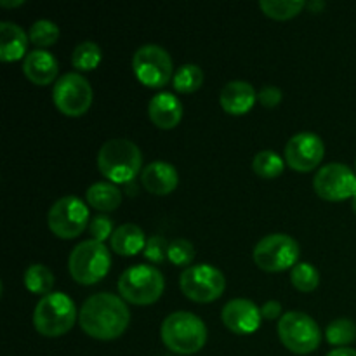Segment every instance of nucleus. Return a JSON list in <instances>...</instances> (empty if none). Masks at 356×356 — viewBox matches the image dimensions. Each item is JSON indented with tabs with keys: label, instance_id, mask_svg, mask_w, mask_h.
<instances>
[{
	"label": "nucleus",
	"instance_id": "nucleus-40",
	"mask_svg": "<svg viewBox=\"0 0 356 356\" xmlns=\"http://www.w3.org/2000/svg\"><path fill=\"white\" fill-rule=\"evenodd\" d=\"M355 167H356V165H355Z\"/></svg>",
	"mask_w": 356,
	"mask_h": 356
},
{
	"label": "nucleus",
	"instance_id": "nucleus-31",
	"mask_svg": "<svg viewBox=\"0 0 356 356\" xmlns=\"http://www.w3.org/2000/svg\"><path fill=\"white\" fill-rule=\"evenodd\" d=\"M195 259L193 243L184 238H176L169 243V261L176 266H188Z\"/></svg>",
	"mask_w": 356,
	"mask_h": 356
},
{
	"label": "nucleus",
	"instance_id": "nucleus-39",
	"mask_svg": "<svg viewBox=\"0 0 356 356\" xmlns=\"http://www.w3.org/2000/svg\"><path fill=\"white\" fill-rule=\"evenodd\" d=\"M351 205H353V211H355V214H356V195L353 197V202H351Z\"/></svg>",
	"mask_w": 356,
	"mask_h": 356
},
{
	"label": "nucleus",
	"instance_id": "nucleus-19",
	"mask_svg": "<svg viewBox=\"0 0 356 356\" xmlns=\"http://www.w3.org/2000/svg\"><path fill=\"white\" fill-rule=\"evenodd\" d=\"M149 120L160 129H174L183 118V104L174 94L160 92L148 104Z\"/></svg>",
	"mask_w": 356,
	"mask_h": 356
},
{
	"label": "nucleus",
	"instance_id": "nucleus-29",
	"mask_svg": "<svg viewBox=\"0 0 356 356\" xmlns=\"http://www.w3.org/2000/svg\"><path fill=\"white\" fill-rule=\"evenodd\" d=\"M291 282L298 291L312 292L318 287L320 273L313 264L298 263L291 271Z\"/></svg>",
	"mask_w": 356,
	"mask_h": 356
},
{
	"label": "nucleus",
	"instance_id": "nucleus-17",
	"mask_svg": "<svg viewBox=\"0 0 356 356\" xmlns=\"http://www.w3.org/2000/svg\"><path fill=\"white\" fill-rule=\"evenodd\" d=\"M257 101V92L245 80H232L222 87L219 94V103L222 110L229 115H243L254 106Z\"/></svg>",
	"mask_w": 356,
	"mask_h": 356
},
{
	"label": "nucleus",
	"instance_id": "nucleus-18",
	"mask_svg": "<svg viewBox=\"0 0 356 356\" xmlns=\"http://www.w3.org/2000/svg\"><path fill=\"white\" fill-rule=\"evenodd\" d=\"M23 73L35 86H47L58 75V61L49 51L35 49L24 56Z\"/></svg>",
	"mask_w": 356,
	"mask_h": 356
},
{
	"label": "nucleus",
	"instance_id": "nucleus-11",
	"mask_svg": "<svg viewBox=\"0 0 356 356\" xmlns=\"http://www.w3.org/2000/svg\"><path fill=\"white\" fill-rule=\"evenodd\" d=\"M179 287L191 301L211 302L225 292L226 278L222 271L211 264H197L181 273Z\"/></svg>",
	"mask_w": 356,
	"mask_h": 356
},
{
	"label": "nucleus",
	"instance_id": "nucleus-20",
	"mask_svg": "<svg viewBox=\"0 0 356 356\" xmlns=\"http://www.w3.org/2000/svg\"><path fill=\"white\" fill-rule=\"evenodd\" d=\"M28 47V35L19 24L13 21L0 23V59L6 63L24 59Z\"/></svg>",
	"mask_w": 356,
	"mask_h": 356
},
{
	"label": "nucleus",
	"instance_id": "nucleus-3",
	"mask_svg": "<svg viewBox=\"0 0 356 356\" xmlns=\"http://www.w3.org/2000/svg\"><path fill=\"white\" fill-rule=\"evenodd\" d=\"M141 165V149L131 139H108L97 153V167H99L101 174L113 183L132 181L138 176Z\"/></svg>",
	"mask_w": 356,
	"mask_h": 356
},
{
	"label": "nucleus",
	"instance_id": "nucleus-15",
	"mask_svg": "<svg viewBox=\"0 0 356 356\" xmlns=\"http://www.w3.org/2000/svg\"><path fill=\"white\" fill-rule=\"evenodd\" d=\"M261 308H257L256 302L250 299H232L226 302L225 308L221 312V320L232 332L245 336V334H252L259 329L261 325Z\"/></svg>",
	"mask_w": 356,
	"mask_h": 356
},
{
	"label": "nucleus",
	"instance_id": "nucleus-37",
	"mask_svg": "<svg viewBox=\"0 0 356 356\" xmlns=\"http://www.w3.org/2000/svg\"><path fill=\"white\" fill-rule=\"evenodd\" d=\"M24 0H0V6L2 7H17V6H23Z\"/></svg>",
	"mask_w": 356,
	"mask_h": 356
},
{
	"label": "nucleus",
	"instance_id": "nucleus-23",
	"mask_svg": "<svg viewBox=\"0 0 356 356\" xmlns=\"http://www.w3.org/2000/svg\"><path fill=\"white\" fill-rule=\"evenodd\" d=\"M24 287L33 294H40L42 298L51 294L54 287V275L45 264H31L24 271Z\"/></svg>",
	"mask_w": 356,
	"mask_h": 356
},
{
	"label": "nucleus",
	"instance_id": "nucleus-38",
	"mask_svg": "<svg viewBox=\"0 0 356 356\" xmlns=\"http://www.w3.org/2000/svg\"><path fill=\"white\" fill-rule=\"evenodd\" d=\"M309 7H312V9H322V7H325V3L323 2H316V3H309Z\"/></svg>",
	"mask_w": 356,
	"mask_h": 356
},
{
	"label": "nucleus",
	"instance_id": "nucleus-25",
	"mask_svg": "<svg viewBox=\"0 0 356 356\" xmlns=\"http://www.w3.org/2000/svg\"><path fill=\"white\" fill-rule=\"evenodd\" d=\"M252 169L264 179H273L284 172V160L273 149H263L252 160Z\"/></svg>",
	"mask_w": 356,
	"mask_h": 356
},
{
	"label": "nucleus",
	"instance_id": "nucleus-14",
	"mask_svg": "<svg viewBox=\"0 0 356 356\" xmlns=\"http://www.w3.org/2000/svg\"><path fill=\"white\" fill-rule=\"evenodd\" d=\"M325 153L322 138L315 132H299L292 136L285 146V160L299 172H309L320 165Z\"/></svg>",
	"mask_w": 356,
	"mask_h": 356
},
{
	"label": "nucleus",
	"instance_id": "nucleus-2",
	"mask_svg": "<svg viewBox=\"0 0 356 356\" xmlns=\"http://www.w3.org/2000/svg\"><path fill=\"white\" fill-rule=\"evenodd\" d=\"M160 336L172 353L195 355L207 343V327L195 313L176 312L163 320Z\"/></svg>",
	"mask_w": 356,
	"mask_h": 356
},
{
	"label": "nucleus",
	"instance_id": "nucleus-27",
	"mask_svg": "<svg viewBox=\"0 0 356 356\" xmlns=\"http://www.w3.org/2000/svg\"><path fill=\"white\" fill-rule=\"evenodd\" d=\"M261 10L273 19H291L306 7L302 0H261Z\"/></svg>",
	"mask_w": 356,
	"mask_h": 356
},
{
	"label": "nucleus",
	"instance_id": "nucleus-34",
	"mask_svg": "<svg viewBox=\"0 0 356 356\" xmlns=\"http://www.w3.org/2000/svg\"><path fill=\"white\" fill-rule=\"evenodd\" d=\"M257 101L266 108H275L282 101V90L275 86H264L257 92Z\"/></svg>",
	"mask_w": 356,
	"mask_h": 356
},
{
	"label": "nucleus",
	"instance_id": "nucleus-36",
	"mask_svg": "<svg viewBox=\"0 0 356 356\" xmlns=\"http://www.w3.org/2000/svg\"><path fill=\"white\" fill-rule=\"evenodd\" d=\"M327 356H356V350L353 348H336V350L329 351Z\"/></svg>",
	"mask_w": 356,
	"mask_h": 356
},
{
	"label": "nucleus",
	"instance_id": "nucleus-22",
	"mask_svg": "<svg viewBox=\"0 0 356 356\" xmlns=\"http://www.w3.org/2000/svg\"><path fill=\"white\" fill-rule=\"evenodd\" d=\"M87 204L101 212H111L122 204V191L113 183H94L86 193Z\"/></svg>",
	"mask_w": 356,
	"mask_h": 356
},
{
	"label": "nucleus",
	"instance_id": "nucleus-8",
	"mask_svg": "<svg viewBox=\"0 0 356 356\" xmlns=\"http://www.w3.org/2000/svg\"><path fill=\"white\" fill-rule=\"evenodd\" d=\"M299 243L285 233H273L254 247V261L264 271H284L294 268L299 259Z\"/></svg>",
	"mask_w": 356,
	"mask_h": 356
},
{
	"label": "nucleus",
	"instance_id": "nucleus-5",
	"mask_svg": "<svg viewBox=\"0 0 356 356\" xmlns=\"http://www.w3.org/2000/svg\"><path fill=\"white\" fill-rule=\"evenodd\" d=\"M111 266L110 250L96 240H83L68 257L70 275L82 285H92L106 277Z\"/></svg>",
	"mask_w": 356,
	"mask_h": 356
},
{
	"label": "nucleus",
	"instance_id": "nucleus-7",
	"mask_svg": "<svg viewBox=\"0 0 356 356\" xmlns=\"http://www.w3.org/2000/svg\"><path fill=\"white\" fill-rule=\"evenodd\" d=\"M278 337L296 355L313 353L320 346L322 332L315 320L302 312H289L278 322Z\"/></svg>",
	"mask_w": 356,
	"mask_h": 356
},
{
	"label": "nucleus",
	"instance_id": "nucleus-26",
	"mask_svg": "<svg viewBox=\"0 0 356 356\" xmlns=\"http://www.w3.org/2000/svg\"><path fill=\"white\" fill-rule=\"evenodd\" d=\"M101 47L92 40L80 42L72 54V65L76 70H83V72H90L96 68L101 63Z\"/></svg>",
	"mask_w": 356,
	"mask_h": 356
},
{
	"label": "nucleus",
	"instance_id": "nucleus-4",
	"mask_svg": "<svg viewBox=\"0 0 356 356\" xmlns=\"http://www.w3.org/2000/svg\"><path fill=\"white\" fill-rule=\"evenodd\" d=\"M76 320L75 302L63 292H51L37 302L33 325L45 337L65 336Z\"/></svg>",
	"mask_w": 356,
	"mask_h": 356
},
{
	"label": "nucleus",
	"instance_id": "nucleus-16",
	"mask_svg": "<svg viewBox=\"0 0 356 356\" xmlns=\"http://www.w3.org/2000/svg\"><path fill=\"white\" fill-rule=\"evenodd\" d=\"M141 183L149 193L163 197L176 190L177 183H179V174L172 163L159 160V162L148 163L143 169Z\"/></svg>",
	"mask_w": 356,
	"mask_h": 356
},
{
	"label": "nucleus",
	"instance_id": "nucleus-9",
	"mask_svg": "<svg viewBox=\"0 0 356 356\" xmlns=\"http://www.w3.org/2000/svg\"><path fill=\"white\" fill-rule=\"evenodd\" d=\"M47 222L51 232L59 238H75L89 222V209L75 195H66L49 209Z\"/></svg>",
	"mask_w": 356,
	"mask_h": 356
},
{
	"label": "nucleus",
	"instance_id": "nucleus-33",
	"mask_svg": "<svg viewBox=\"0 0 356 356\" xmlns=\"http://www.w3.org/2000/svg\"><path fill=\"white\" fill-rule=\"evenodd\" d=\"M89 232L92 235V240L103 243L106 238H111L113 235V221L106 216H96L90 219Z\"/></svg>",
	"mask_w": 356,
	"mask_h": 356
},
{
	"label": "nucleus",
	"instance_id": "nucleus-30",
	"mask_svg": "<svg viewBox=\"0 0 356 356\" xmlns=\"http://www.w3.org/2000/svg\"><path fill=\"white\" fill-rule=\"evenodd\" d=\"M59 38V28L58 24L52 23L49 19H38L31 24L30 28V42L37 47L44 49L49 45L56 44Z\"/></svg>",
	"mask_w": 356,
	"mask_h": 356
},
{
	"label": "nucleus",
	"instance_id": "nucleus-13",
	"mask_svg": "<svg viewBox=\"0 0 356 356\" xmlns=\"http://www.w3.org/2000/svg\"><path fill=\"white\" fill-rule=\"evenodd\" d=\"M313 186L323 200H346L356 195V174L344 163H327L316 172Z\"/></svg>",
	"mask_w": 356,
	"mask_h": 356
},
{
	"label": "nucleus",
	"instance_id": "nucleus-10",
	"mask_svg": "<svg viewBox=\"0 0 356 356\" xmlns=\"http://www.w3.org/2000/svg\"><path fill=\"white\" fill-rule=\"evenodd\" d=\"M132 70L146 87H163L172 76L174 65L165 49L156 44H146L132 56Z\"/></svg>",
	"mask_w": 356,
	"mask_h": 356
},
{
	"label": "nucleus",
	"instance_id": "nucleus-21",
	"mask_svg": "<svg viewBox=\"0 0 356 356\" xmlns=\"http://www.w3.org/2000/svg\"><path fill=\"white\" fill-rule=\"evenodd\" d=\"M111 250H115L120 256H136L146 247V236L145 232L139 228L138 225L132 222H125V225L118 226L113 232L110 238Z\"/></svg>",
	"mask_w": 356,
	"mask_h": 356
},
{
	"label": "nucleus",
	"instance_id": "nucleus-32",
	"mask_svg": "<svg viewBox=\"0 0 356 356\" xmlns=\"http://www.w3.org/2000/svg\"><path fill=\"white\" fill-rule=\"evenodd\" d=\"M169 243L170 242H167L163 236L155 235L148 238L143 254L146 259L153 261V263H163L165 259H169Z\"/></svg>",
	"mask_w": 356,
	"mask_h": 356
},
{
	"label": "nucleus",
	"instance_id": "nucleus-6",
	"mask_svg": "<svg viewBox=\"0 0 356 356\" xmlns=\"http://www.w3.org/2000/svg\"><path fill=\"white\" fill-rule=\"evenodd\" d=\"M163 287H165L163 275L155 266H146V264L129 268L118 278V291L122 298L132 305L145 306L159 301Z\"/></svg>",
	"mask_w": 356,
	"mask_h": 356
},
{
	"label": "nucleus",
	"instance_id": "nucleus-28",
	"mask_svg": "<svg viewBox=\"0 0 356 356\" xmlns=\"http://www.w3.org/2000/svg\"><path fill=\"white\" fill-rule=\"evenodd\" d=\"M327 341L334 346H348L356 339V325L350 318H337L325 330Z\"/></svg>",
	"mask_w": 356,
	"mask_h": 356
},
{
	"label": "nucleus",
	"instance_id": "nucleus-12",
	"mask_svg": "<svg viewBox=\"0 0 356 356\" xmlns=\"http://www.w3.org/2000/svg\"><path fill=\"white\" fill-rule=\"evenodd\" d=\"M52 101L61 113L80 117L92 103V87L80 73H65L52 89Z\"/></svg>",
	"mask_w": 356,
	"mask_h": 356
},
{
	"label": "nucleus",
	"instance_id": "nucleus-24",
	"mask_svg": "<svg viewBox=\"0 0 356 356\" xmlns=\"http://www.w3.org/2000/svg\"><path fill=\"white\" fill-rule=\"evenodd\" d=\"M204 83V72L198 65L188 63V65L179 66L174 73V89L177 92L190 94L198 90Z\"/></svg>",
	"mask_w": 356,
	"mask_h": 356
},
{
	"label": "nucleus",
	"instance_id": "nucleus-35",
	"mask_svg": "<svg viewBox=\"0 0 356 356\" xmlns=\"http://www.w3.org/2000/svg\"><path fill=\"white\" fill-rule=\"evenodd\" d=\"M282 312V305L278 301H266L263 305V308H261V315L264 316L266 320H275L278 318V315H280Z\"/></svg>",
	"mask_w": 356,
	"mask_h": 356
},
{
	"label": "nucleus",
	"instance_id": "nucleus-1",
	"mask_svg": "<svg viewBox=\"0 0 356 356\" xmlns=\"http://www.w3.org/2000/svg\"><path fill=\"white\" fill-rule=\"evenodd\" d=\"M131 322V312L118 296L110 292L92 294L83 301L79 323L87 336L99 341L120 337Z\"/></svg>",
	"mask_w": 356,
	"mask_h": 356
}]
</instances>
